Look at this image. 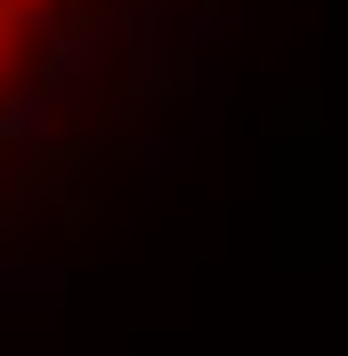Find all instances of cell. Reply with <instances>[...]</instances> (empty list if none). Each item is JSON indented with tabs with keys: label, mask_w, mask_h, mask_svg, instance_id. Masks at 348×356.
<instances>
[{
	"label": "cell",
	"mask_w": 348,
	"mask_h": 356,
	"mask_svg": "<svg viewBox=\"0 0 348 356\" xmlns=\"http://www.w3.org/2000/svg\"><path fill=\"white\" fill-rule=\"evenodd\" d=\"M73 8L81 0H0V130L41 89V73L57 65V49L73 33Z\"/></svg>",
	"instance_id": "1"
}]
</instances>
